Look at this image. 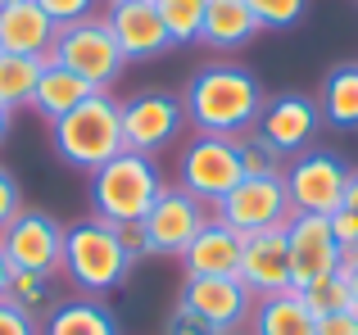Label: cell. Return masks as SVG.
Segmentation results:
<instances>
[{
	"label": "cell",
	"mask_w": 358,
	"mask_h": 335,
	"mask_svg": "<svg viewBox=\"0 0 358 335\" xmlns=\"http://www.w3.org/2000/svg\"><path fill=\"white\" fill-rule=\"evenodd\" d=\"M263 87L241 64H204L191 73L182 91L186 123L204 136H245L259 127L263 114Z\"/></svg>",
	"instance_id": "cell-1"
},
{
	"label": "cell",
	"mask_w": 358,
	"mask_h": 335,
	"mask_svg": "<svg viewBox=\"0 0 358 335\" xmlns=\"http://www.w3.org/2000/svg\"><path fill=\"white\" fill-rule=\"evenodd\" d=\"M50 145L69 168L91 177L96 168H105L114 154L127 150L122 145V100H114L109 91H91L78 109L50 123Z\"/></svg>",
	"instance_id": "cell-2"
},
{
	"label": "cell",
	"mask_w": 358,
	"mask_h": 335,
	"mask_svg": "<svg viewBox=\"0 0 358 335\" xmlns=\"http://www.w3.org/2000/svg\"><path fill=\"white\" fill-rule=\"evenodd\" d=\"M168 191L164 168L150 154H114L105 168L91 172V218L122 227V222H141L150 213V204Z\"/></svg>",
	"instance_id": "cell-3"
},
{
	"label": "cell",
	"mask_w": 358,
	"mask_h": 335,
	"mask_svg": "<svg viewBox=\"0 0 358 335\" xmlns=\"http://www.w3.org/2000/svg\"><path fill=\"white\" fill-rule=\"evenodd\" d=\"M127 272H131V258H127V249L118 245V231L109 227V222L87 218V222L64 227V263H59V276L78 295L100 299V295L118 290V285L127 281Z\"/></svg>",
	"instance_id": "cell-4"
},
{
	"label": "cell",
	"mask_w": 358,
	"mask_h": 335,
	"mask_svg": "<svg viewBox=\"0 0 358 335\" xmlns=\"http://www.w3.org/2000/svg\"><path fill=\"white\" fill-rule=\"evenodd\" d=\"M50 64L78 73L91 91H109L118 82V73L127 68V59H122L118 45H114V32H109L105 14L59 27V36L50 45Z\"/></svg>",
	"instance_id": "cell-5"
},
{
	"label": "cell",
	"mask_w": 358,
	"mask_h": 335,
	"mask_svg": "<svg viewBox=\"0 0 358 335\" xmlns=\"http://www.w3.org/2000/svg\"><path fill=\"white\" fill-rule=\"evenodd\" d=\"M241 177H245V168H241L236 136L195 132L191 141H186L182 159H177V186H182L186 195H195L200 204H209V209L241 181Z\"/></svg>",
	"instance_id": "cell-6"
},
{
	"label": "cell",
	"mask_w": 358,
	"mask_h": 335,
	"mask_svg": "<svg viewBox=\"0 0 358 335\" xmlns=\"http://www.w3.org/2000/svg\"><path fill=\"white\" fill-rule=\"evenodd\" d=\"M290 195V213H313V218H331L345 204V186H350V168L336 159L331 150H304L286 163L281 172Z\"/></svg>",
	"instance_id": "cell-7"
},
{
	"label": "cell",
	"mask_w": 358,
	"mask_h": 335,
	"mask_svg": "<svg viewBox=\"0 0 358 335\" xmlns=\"http://www.w3.org/2000/svg\"><path fill=\"white\" fill-rule=\"evenodd\" d=\"M186 132V105L173 91H136L122 100V145L131 154H150L177 145Z\"/></svg>",
	"instance_id": "cell-8"
},
{
	"label": "cell",
	"mask_w": 358,
	"mask_h": 335,
	"mask_svg": "<svg viewBox=\"0 0 358 335\" xmlns=\"http://www.w3.org/2000/svg\"><path fill=\"white\" fill-rule=\"evenodd\" d=\"M0 249H5L14 272H41V276H59L64 263V222L45 209H27L0 231Z\"/></svg>",
	"instance_id": "cell-9"
},
{
	"label": "cell",
	"mask_w": 358,
	"mask_h": 335,
	"mask_svg": "<svg viewBox=\"0 0 358 335\" xmlns=\"http://www.w3.org/2000/svg\"><path fill=\"white\" fill-rule=\"evenodd\" d=\"M213 218L227 222L241 236H254V231H272L290 222V195L281 177H241L218 204H213Z\"/></svg>",
	"instance_id": "cell-10"
},
{
	"label": "cell",
	"mask_w": 358,
	"mask_h": 335,
	"mask_svg": "<svg viewBox=\"0 0 358 335\" xmlns=\"http://www.w3.org/2000/svg\"><path fill=\"white\" fill-rule=\"evenodd\" d=\"M213 218L209 204H200L195 195H186L182 186H168L150 213L141 218L145 227V240H150V254H164V258H182V249L191 245L195 236L204 231V222Z\"/></svg>",
	"instance_id": "cell-11"
},
{
	"label": "cell",
	"mask_w": 358,
	"mask_h": 335,
	"mask_svg": "<svg viewBox=\"0 0 358 335\" xmlns=\"http://www.w3.org/2000/svg\"><path fill=\"white\" fill-rule=\"evenodd\" d=\"M322 127V109H317L313 96H299V91H281V96L263 100V114H259V127L254 132L263 141H272L286 159L313 150V136Z\"/></svg>",
	"instance_id": "cell-12"
},
{
	"label": "cell",
	"mask_w": 358,
	"mask_h": 335,
	"mask_svg": "<svg viewBox=\"0 0 358 335\" xmlns=\"http://www.w3.org/2000/svg\"><path fill=\"white\" fill-rule=\"evenodd\" d=\"M286 249H290V285L295 290H308L313 281H322L341 267V249L331 240V227H327V218H313V213H290Z\"/></svg>",
	"instance_id": "cell-13"
},
{
	"label": "cell",
	"mask_w": 358,
	"mask_h": 335,
	"mask_svg": "<svg viewBox=\"0 0 358 335\" xmlns=\"http://www.w3.org/2000/svg\"><path fill=\"white\" fill-rule=\"evenodd\" d=\"M177 304L191 308L195 318H204L218 331L250 327V313H254V295L245 290L241 276H186Z\"/></svg>",
	"instance_id": "cell-14"
},
{
	"label": "cell",
	"mask_w": 358,
	"mask_h": 335,
	"mask_svg": "<svg viewBox=\"0 0 358 335\" xmlns=\"http://www.w3.org/2000/svg\"><path fill=\"white\" fill-rule=\"evenodd\" d=\"M105 23H109L114 45H118V54L127 64H145V59H159V54L173 50L155 0H122V5H109Z\"/></svg>",
	"instance_id": "cell-15"
},
{
	"label": "cell",
	"mask_w": 358,
	"mask_h": 335,
	"mask_svg": "<svg viewBox=\"0 0 358 335\" xmlns=\"http://www.w3.org/2000/svg\"><path fill=\"white\" fill-rule=\"evenodd\" d=\"M241 281L254 299H268V295H286L290 285V249H286V227L272 231H254L241 245Z\"/></svg>",
	"instance_id": "cell-16"
},
{
	"label": "cell",
	"mask_w": 358,
	"mask_h": 335,
	"mask_svg": "<svg viewBox=\"0 0 358 335\" xmlns=\"http://www.w3.org/2000/svg\"><path fill=\"white\" fill-rule=\"evenodd\" d=\"M55 36H59V27H55V18L45 14L36 0H18V5L0 9V54L50 59Z\"/></svg>",
	"instance_id": "cell-17"
},
{
	"label": "cell",
	"mask_w": 358,
	"mask_h": 335,
	"mask_svg": "<svg viewBox=\"0 0 358 335\" xmlns=\"http://www.w3.org/2000/svg\"><path fill=\"white\" fill-rule=\"evenodd\" d=\"M241 245H245L241 231H231L227 222L209 218L200 236L182 249L186 276H236L241 272Z\"/></svg>",
	"instance_id": "cell-18"
},
{
	"label": "cell",
	"mask_w": 358,
	"mask_h": 335,
	"mask_svg": "<svg viewBox=\"0 0 358 335\" xmlns=\"http://www.w3.org/2000/svg\"><path fill=\"white\" fill-rule=\"evenodd\" d=\"M259 32H263V27H259V18L250 14V5H245V0H209L204 23H200V45L227 54V50L250 45Z\"/></svg>",
	"instance_id": "cell-19"
},
{
	"label": "cell",
	"mask_w": 358,
	"mask_h": 335,
	"mask_svg": "<svg viewBox=\"0 0 358 335\" xmlns=\"http://www.w3.org/2000/svg\"><path fill=\"white\" fill-rule=\"evenodd\" d=\"M41 335H118V318L91 295H73L41 318Z\"/></svg>",
	"instance_id": "cell-20"
},
{
	"label": "cell",
	"mask_w": 358,
	"mask_h": 335,
	"mask_svg": "<svg viewBox=\"0 0 358 335\" xmlns=\"http://www.w3.org/2000/svg\"><path fill=\"white\" fill-rule=\"evenodd\" d=\"M91 96V87L78 77V73L59 68V64H45L41 77H36V91H32V114L45 118V123H55V118H64L69 109H78L82 100Z\"/></svg>",
	"instance_id": "cell-21"
},
{
	"label": "cell",
	"mask_w": 358,
	"mask_h": 335,
	"mask_svg": "<svg viewBox=\"0 0 358 335\" xmlns=\"http://www.w3.org/2000/svg\"><path fill=\"white\" fill-rule=\"evenodd\" d=\"M250 331H254V335H313L317 322H313V313L304 308V299H299L295 290H286V295L254 299Z\"/></svg>",
	"instance_id": "cell-22"
},
{
	"label": "cell",
	"mask_w": 358,
	"mask_h": 335,
	"mask_svg": "<svg viewBox=\"0 0 358 335\" xmlns=\"http://www.w3.org/2000/svg\"><path fill=\"white\" fill-rule=\"evenodd\" d=\"M317 109H322V123L341 127V132H354L358 127V59L336 64V68L322 77Z\"/></svg>",
	"instance_id": "cell-23"
},
{
	"label": "cell",
	"mask_w": 358,
	"mask_h": 335,
	"mask_svg": "<svg viewBox=\"0 0 358 335\" xmlns=\"http://www.w3.org/2000/svg\"><path fill=\"white\" fill-rule=\"evenodd\" d=\"M50 59H32V54H0V105L14 114V109L32 105L36 77Z\"/></svg>",
	"instance_id": "cell-24"
},
{
	"label": "cell",
	"mask_w": 358,
	"mask_h": 335,
	"mask_svg": "<svg viewBox=\"0 0 358 335\" xmlns=\"http://www.w3.org/2000/svg\"><path fill=\"white\" fill-rule=\"evenodd\" d=\"M5 304H14L18 313H27V318L41 322L45 313L59 304V295H55V276H41V272H9Z\"/></svg>",
	"instance_id": "cell-25"
},
{
	"label": "cell",
	"mask_w": 358,
	"mask_h": 335,
	"mask_svg": "<svg viewBox=\"0 0 358 335\" xmlns=\"http://www.w3.org/2000/svg\"><path fill=\"white\" fill-rule=\"evenodd\" d=\"M299 299H304V308L313 313V322H322V318H331V313H345V308H354V295H350V276L336 267L331 276H322V281H313L308 290H295Z\"/></svg>",
	"instance_id": "cell-26"
},
{
	"label": "cell",
	"mask_w": 358,
	"mask_h": 335,
	"mask_svg": "<svg viewBox=\"0 0 358 335\" xmlns=\"http://www.w3.org/2000/svg\"><path fill=\"white\" fill-rule=\"evenodd\" d=\"M155 9H159V18H164L168 41H173V45L200 41V23H204L209 0H155Z\"/></svg>",
	"instance_id": "cell-27"
},
{
	"label": "cell",
	"mask_w": 358,
	"mask_h": 335,
	"mask_svg": "<svg viewBox=\"0 0 358 335\" xmlns=\"http://www.w3.org/2000/svg\"><path fill=\"white\" fill-rule=\"evenodd\" d=\"M236 150H241L245 177H281V172H286V154H281L272 141H263L259 132L236 136Z\"/></svg>",
	"instance_id": "cell-28"
},
{
	"label": "cell",
	"mask_w": 358,
	"mask_h": 335,
	"mask_svg": "<svg viewBox=\"0 0 358 335\" xmlns=\"http://www.w3.org/2000/svg\"><path fill=\"white\" fill-rule=\"evenodd\" d=\"M245 5H250V14L259 18V27L281 32V27H295L299 18H304L308 0H245Z\"/></svg>",
	"instance_id": "cell-29"
},
{
	"label": "cell",
	"mask_w": 358,
	"mask_h": 335,
	"mask_svg": "<svg viewBox=\"0 0 358 335\" xmlns=\"http://www.w3.org/2000/svg\"><path fill=\"white\" fill-rule=\"evenodd\" d=\"M36 5L55 18V27H69V23H82V18H96L105 0H36Z\"/></svg>",
	"instance_id": "cell-30"
},
{
	"label": "cell",
	"mask_w": 358,
	"mask_h": 335,
	"mask_svg": "<svg viewBox=\"0 0 358 335\" xmlns=\"http://www.w3.org/2000/svg\"><path fill=\"white\" fill-rule=\"evenodd\" d=\"M18 213H23V191H18V177L0 163V231H5Z\"/></svg>",
	"instance_id": "cell-31"
},
{
	"label": "cell",
	"mask_w": 358,
	"mask_h": 335,
	"mask_svg": "<svg viewBox=\"0 0 358 335\" xmlns=\"http://www.w3.org/2000/svg\"><path fill=\"white\" fill-rule=\"evenodd\" d=\"M164 335H222V331L209 327L204 318H195L191 308H182V304H177L173 318H168V327H164Z\"/></svg>",
	"instance_id": "cell-32"
},
{
	"label": "cell",
	"mask_w": 358,
	"mask_h": 335,
	"mask_svg": "<svg viewBox=\"0 0 358 335\" xmlns=\"http://www.w3.org/2000/svg\"><path fill=\"white\" fill-rule=\"evenodd\" d=\"M114 231H118V245L127 249L131 263H141V258H155V254H150V240H145V227H141V222H122V227H114Z\"/></svg>",
	"instance_id": "cell-33"
},
{
	"label": "cell",
	"mask_w": 358,
	"mask_h": 335,
	"mask_svg": "<svg viewBox=\"0 0 358 335\" xmlns=\"http://www.w3.org/2000/svg\"><path fill=\"white\" fill-rule=\"evenodd\" d=\"M0 335H41V322L27 318V313H18L14 304L0 299Z\"/></svg>",
	"instance_id": "cell-34"
},
{
	"label": "cell",
	"mask_w": 358,
	"mask_h": 335,
	"mask_svg": "<svg viewBox=\"0 0 358 335\" xmlns=\"http://www.w3.org/2000/svg\"><path fill=\"white\" fill-rule=\"evenodd\" d=\"M313 335H358V308H345V313H331V318H322Z\"/></svg>",
	"instance_id": "cell-35"
},
{
	"label": "cell",
	"mask_w": 358,
	"mask_h": 335,
	"mask_svg": "<svg viewBox=\"0 0 358 335\" xmlns=\"http://www.w3.org/2000/svg\"><path fill=\"white\" fill-rule=\"evenodd\" d=\"M341 209H350L358 218V172H350V186H345V204H341Z\"/></svg>",
	"instance_id": "cell-36"
},
{
	"label": "cell",
	"mask_w": 358,
	"mask_h": 335,
	"mask_svg": "<svg viewBox=\"0 0 358 335\" xmlns=\"http://www.w3.org/2000/svg\"><path fill=\"white\" fill-rule=\"evenodd\" d=\"M345 276H350V295H354V308H358V263H350V267H341Z\"/></svg>",
	"instance_id": "cell-37"
},
{
	"label": "cell",
	"mask_w": 358,
	"mask_h": 335,
	"mask_svg": "<svg viewBox=\"0 0 358 335\" xmlns=\"http://www.w3.org/2000/svg\"><path fill=\"white\" fill-rule=\"evenodd\" d=\"M9 272H14V267H9L5 249H0V299H5V285H9Z\"/></svg>",
	"instance_id": "cell-38"
},
{
	"label": "cell",
	"mask_w": 358,
	"mask_h": 335,
	"mask_svg": "<svg viewBox=\"0 0 358 335\" xmlns=\"http://www.w3.org/2000/svg\"><path fill=\"white\" fill-rule=\"evenodd\" d=\"M5 136H9V109L0 105V145H5Z\"/></svg>",
	"instance_id": "cell-39"
},
{
	"label": "cell",
	"mask_w": 358,
	"mask_h": 335,
	"mask_svg": "<svg viewBox=\"0 0 358 335\" xmlns=\"http://www.w3.org/2000/svg\"><path fill=\"white\" fill-rule=\"evenodd\" d=\"M222 335H254L250 327H231V331H222Z\"/></svg>",
	"instance_id": "cell-40"
},
{
	"label": "cell",
	"mask_w": 358,
	"mask_h": 335,
	"mask_svg": "<svg viewBox=\"0 0 358 335\" xmlns=\"http://www.w3.org/2000/svg\"><path fill=\"white\" fill-rule=\"evenodd\" d=\"M5 5H18V0H0V9H5Z\"/></svg>",
	"instance_id": "cell-41"
},
{
	"label": "cell",
	"mask_w": 358,
	"mask_h": 335,
	"mask_svg": "<svg viewBox=\"0 0 358 335\" xmlns=\"http://www.w3.org/2000/svg\"><path fill=\"white\" fill-rule=\"evenodd\" d=\"M105 5H122V0H105Z\"/></svg>",
	"instance_id": "cell-42"
}]
</instances>
